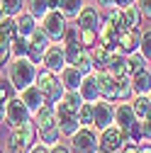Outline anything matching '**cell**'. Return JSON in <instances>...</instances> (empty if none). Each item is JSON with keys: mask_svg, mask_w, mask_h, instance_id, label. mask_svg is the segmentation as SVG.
Listing matches in <instances>:
<instances>
[{"mask_svg": "<svg viewBox=\"0 0 151 153\" xmlns=\"http://www.w3.org/2000/svg\"><path fill=\"white\" fill-rule=\"evenodd\" d=\"M32 122L37 126V139L46 146H54L61 141V129H59V122H56V109L54 105L44 102L39 109L32 114Z\"/></svg>", "mask_w": 151, "mask_h": 153, "instance_id": "6da1fadb", "label": "cell"}, {"mask_svg": "<svg viewBox=\"0 0 151 153\" xmlns=\"http://www.w3.org/2000/svg\"><path fill=\"white\" fill-rule=\"evenodd\" d=\"M37 71H39V66H37L29 56H22V59H10L7 68H5V78L12 83V88L20 92L25 90L27 85H32L37 80Z\"/></svg>", "mask_w": 151, "mask_h": 153, "instance_id": "7a4b0ae2", "label": "cell"}, {"mask_svg": "<svg viewBox=\"0 0 151 153\" xmlns=\"http://www.w3.org/2000/svg\"><path fill=\"white\" fill-rule=\"evenodd\" d=\"M68 148L73 153H98L100 148V131L95 126H78L68 136Z\"/></svg>", "mask_w": 151, "mask_h": 153, "instance_id": "3957f363", "label": "cell"}, {"mask_svg": "<svg viewBox=\"0 0 151 153\" xmlns=\"http://www.w3.org/2000/svg\"><path fill=\"white\" fill-rule=\"evenodd\" d=\"M37 88L42 90V95H44V100L49 102V105H56L61 100V95H64V85H61V80H59V73H54V71H49V68H39L37 71Z\"/></svg>", "mask_w": 151, "mask_h": 153, "instance_id": "277c9868", "label": "cell"}, {"mask_svg": "<svg viewBox=\"0 0 151 153\" xmlns=\"http://www.w3.org/2000/svg\"><path fill=\"white\" fill-rule=\"evenodd\" d=\"M54 109H56V122H59V129H61V136H71L73 131H78V109L76 107H71L68 102H64V100H59L54 105Z\"/></svg>", "mask_w": 151, "mask_h": 153, "instance_id": "5b68a950", "label": "cell"}, {"mask_svg": "<svg viewBox=\"0 0 151 153\" xmlns=\"http://www.w3.org/2000/svg\"><path fill=\"white\" fill-rule=\"evenodd\" d=\"M39 27L46 32V36H49L51 42H61L64 34H66V29H68V20L64 17L61 10H49V12L42 17Z\"/></svg>", "mask_w": 151, "mask_h": 153, "instance_id": "8992f818", "label": "cell"}, {"mask_svg": "<svg viewBox=\"0 0 151 153\" xmlns=\"http://www.w3.org/2000/svg\"><path fill=\"white\" fill-rule=\"evenodd\" d=\"M124 146H127V134L117 124H112V126L100 131V148H98V153H120Z\"/></svg>", "mask_w": 151, "mask_h": 153, "instance_id": "52a82bcc", "label": "cell"}, {"mask_svg": "<svg viewBox=\"0 0 151 153\" xmlns=\"http://www.w3.org/2000/svg\"><path fill=\"white\" fill-rule=\"evenodd\" d=\"M27 119H32V112L27 109V105L17 97H10L7 102H5V124L12 129V126H20L22 122H27Z\"/></svg>", "mask_w": 151, "mask_h": 153, "instance_id": "ba28073f", "label": "cell"}, {"mask_svg": "<svg viewBox=\"0 0 151 153\" xmlns=\"http://www.w3.org/2000/svg\"><path fill=\"white\" fill-rule=\"evenodd\" d=\"M64 66H68V63H66L64 44H61V42H51V44L44 49V53H42V68H49V71H54V73H59Z\"/></svg>", "mask_w": 151, "mask_h": 153, "instance_id": "9c48e42d", "label": "cell"}, {"mask_svg": "<svg viewBox=\"0 0 151 153\" xmlns=\"http://www.w3.org/2000/svg\"><path fill=\"white\" fill-rule=\"evenodd\" d=\"M93 112H95V129L98 131H102V129L115 124V102L100 97V100L93 102Z\"/></svg>", "mask_w": 151, "mask_h": 153, "instance_id": "30bf717a", "label": "cell"}, {"mask_svg": "<svg viewBox=\"0 0 151 153\" xmlns=\"http://www.w3.org/2000/svg\"><path fill=\"white\" fill-rule=\"evenodd\" d=\"M98 39H100V44L107 49V51H120V44H117V39H120V27L112 22V20H102V25H100V29H98Z\"/></svg>", "mask_w": 151, "mask_h": 153, "instance_id": "8fae6325", "label": "cell"}, {"mask_svg": "<svg viewBox=\"0 0 151 153\" xmlns=\"http://www.w3.org/2000/svg\"><path fill=\"white\" fill-rule=\"evenodd\" d=\"M95 78H98V88H100V97L115 102L117 100V78L110 71H95Z\"/></svg>", "mask_w": 151, "mask_h": 153, "instance_id": "7c38bea8", "label": "cell"}, {"mask_svg": "<svg viewBox=\"0 0 151 153\" xmlns=\"http://www.w3.org/2000/svg\"><path fill=\"white\" fill-rule=\"evenodd\" d=\"M76 25L81 29H100L102 25V15H100V7L95 5H83V10L76 17Z\"/></svg>", "mask_w": 151, "mask_h": 153, "instance_id": "4fadbf2b", "label": "cell"}, {"mask_svg": "<svg viewBox=\"0 0 151 153\" xmlns=\"http://www.w3.org/2000/svg\"><path fill=\"white\" fill-rule=\"evenodd\" d=\"M10 136H15L17 141H20L27 151H29V146H34L37 141V126H34V122L32 119H27V122H22L20 126H12V131H10Z\"/></svg>", "mask_w": 151, "mask_h": 153, "instance_id": "5bb4252c", "label": "cell"}, {"mask_svg": "<svg viewBox=\"0 0 151 153\" xmlns=\"http://www.w3.org/2000/svg\"><path fill=\"white\" fill-rule=\"evenodd\" d=\"M117 44H120V51H122V53H134V51H139V46H141V29H139V27H134V29H122Z\"/></svg>", "mask_w": 151, "mask_h": 153, "instance_id": "9a60e30c", "label": "cell"}, {"mask_svg": "<svg viewBox=\"0 0 151 153\" xmlns=\"http://www.w3.org/2000/svg\"><path fill=\"white\" fill-rule=\"evenodd\" d=\"M17 97H20V100L27 105V109H29L32 114L46 102V100H44V95H42V90L37 88V83H32V85H27L25 90H20V92H17Z\"/></svg>", "mask_w": 151, "mask_h": 153, "instance_id": "2e32d148", "label": "cell"}, {"mask_svg": "<svg viewBox=\"0 0 151 153\" xmlns=\"http://www.w3.org/2000/svg\"><path fill=\"white\" fill-rule=\"evenodd\" d=\"M134 119H137V114H134V109H132V102L117 100V102H115V124H117L122 131H127Z\"/></svg>", "mask_w": 151, "mask_h": 153, "instance_id": "e0dca14e", "label": "cell"}, {"mask_svg": "<svg viewBox=\"0 0 151 153\" xmlns=\"http://www.w3.org/2000/svg\"><path fill=\"white\" fill-rule=\"evenodd\" d=\"M78 95L83 97V102H95V100H100V88H98L95 71L88 73V75H83L81 88H78Z\"/></svg>", "mask_w": 151, "mask_h": 153, "instance_id": "ac0fdd59", "label": "cell"}, {"mask_svg": "<svg viewBox=\"0 0 151 153\" xmlns=\"http://www.w3.org/2000/svg\"><path fill=\"white\" fill-rule=\"evenodd\" d=\"M59 80H61L64 90H78L81 88V80H83V73L76 68V66H64L59 71Z\"/></svg>", "mask_w": 151, "mask_h": 153, "instance_id": "d6986e66", "label": "cell"}, {"mask_svg": "<svg viewBox=\"0 0 151 153\" xmlns=\"http://www.w3.org/2000/svg\"><path fill=\"white\" fill-rule=\"evenodd\" d=\"M132 88H134V95H149L151 92V68H141L132 75Z\"/></svg>", "mask_w": 151, "mask_h": 153, "instance_id": "ffe728a7", "label": "cell"}, {"mask_svg": "<svg viewBox=\"0 0 151 153\" xmlns=\"http://www.w3.org/2000/svg\"><path fill=\"white\" fill-rule=\"evenodd\" d=\"M141 12L137 10V5H127V7H120V25L122 29H134L141 25Z\"/></svg>", "mask_w": 151, "mask_h": 153, "instance_id": "44dd1931", "label": "cell"}, {"mask_svg": "<svg viewBox=\"0 0 151 153\" xmlns=\"http://www.w3.org/2000/svg\"><path fill=\"white\" fill-rule=\"evenodd\" d=\"M105 71H110L115 78H120V75H129V73H127V53H122V51H112Z\"/></svg>", "mask_w": 151, "mask_h": 153, "instance_id": "7402d4cb", "label": "cell"}, {"mask_svg": "<svg viewBox=\"0 0 151 153\" xmlns=\"http://www.w3.org/2000/svg\"><path fill=\"white\" fill-rule=\"evenodd\" d=\"M15 22H17V34H22V36H29L37 27H39V20H34L27 10H22L20 15H17Z\"/></svg>", "mask_w": 151, "mask_h": 153, "instance_id": "603a6c76", "label": "cell"}, {"mask_svg": "<svg viewBox=\"0 0 151 153\" xmlns=\"http://www.w3.org/2000/svg\"><path fill=\"white\" fill-rule=\"evenodd\" d=\"M29 36H22V34H17L15 39L10 42V51H12V59H22V56H29Z\"/></svg>", "mask_w": 151, "mask_h": 153, "instance_id": "cb8c5ba5", "label": "cell"}, {"mask_svg": "<svg viewBox=\"0 0 151 153\" xmlns=\"http://www.w3.org/2000/svg\"><path fill=\"white\" fill-rule=\"evenodd\" d=\"M110 53H112V51H107V49H105L100 42H98L95 46L90 49V56H93V63H95V71H105V68H107Z\"/></svg>", "mask_w": 151, "mask_h": 153, "instance_id": "d4e9b609", "label": "cell"}, {"mask_svg": "<svg viewBox=\"0 0 151 153\" xmlns=\"http://www.w3.org/2000/svg\"><path fill=\"white\" fill-rule=\"evenodd\" d=\"M129 102H132V109H134L137 119H144L146 114L151 112V100H149V95H134Z\"/></svg>", "mask_w": 151, "mask_h": 153, "instance_id": "484cf974", "label": "cell"}, {"mask_svg": "<svg viewBox=\"0 0 151 153\" xmlns=\"http://www.w3.org/2000/svg\"><path fill=\"white\" fill-rule=\"evenodd\" d=\"M25 10L34 17V20L42 22V17L49 12V0H25Z\"/></svg>", "mask_w": 151, "mask_h": 153, "instance_id": "4316f807", "label": "cell"}, {"mask_svg": "<svg viewBox=\"0 0 151 153\" xmlns=\"http://www.w3.org/2000/svg\"><path fill=\"white\" fill-rule=\"evenodd\" d=\"M29 44H32V51H39V53H44V49L51 44V39L46 36V32H44L42 27H37V29L29 34Z\"/></svg>", "mask_w": 151, "mask_h": 153, "instance_id": "83f0119b", "label": "cell"}, {"mask_svg": "<svg viewBox=\"0 0 151 153\" xmlns=\"http://www.w3.org/2000/svg\"><path fill=\"white\" fill-rule=\"evenodd\" d=\"M83 5H85V0H61L59 10L64 12L66 20H76V17H78V12L83 10Z\"/></svg>", "mask_w": 151, "mask_h": 153, "instance_id": "f1b7e54d", "label": "cell"}, {"mask_svg": "<svg viewBox=\"0 0 151 153\" xmlns=\"http://www.w3.org/2000/svg\"><path fill=\"white\" fill-rule=\"evenodd\" d=\"M146 66H149V61H146V56H144L141 51L127 53V73H129V75H134L137 71H141V68H146Z\"/></svg>", "mask_w": 151, "mask_h": 153, "instance_id": "f546056e", "label": "cell"}, {"mask_svg": "<svg viewBox=\"0 0 151 153\" xmlns=\"http://www.w3.org/2000/svg\"><path fill=\"white\" fill-rule=\"evenodd\" d=\"M134 88H132V75H120L117 78V100H132Z\"/></svg>", "mask_w": 151, "mask_h": 153, "instance_id": "4dcf8cb0", "label": "cell"}, {"mask_svg": "<svg viewBox=\"0 0 151 153\" xmlns=\"http://www.w3.org/2000/svg\"><path fill=\"white\" fill-rule=\"evenodd\" d=\"M15 36H17V22H15V17H5V20L0 22V39L10 44Z\"/></svg>", "mask_w": 151, "mask_h": 153, "instance_id": "1f68e13d", "label": "cell"}, {"mask_svg": "<svg viewBox=\"0 0 151 153\" xmlns=\"http://www.w3.org/2000/svg\"><path fill=\"white\" fill-rule=\"evenodd\" d=\"M78 124L81 126H95V112H93V102H83L78 109Z\"/></svg>", "mask_w": 151, "mask_h": 153, "instance_id": "d6a6232c", "label": "cell"}, {"mask_svg": "<svg viewBox=\"0 0 151 153\" xmlns=\"http://www.w3.org/2000/svg\"><path fill=\"white\" fill-rule=\"evenodd\" d=\"M73 66L78 68L83 75H88V73L95 71V63H93V56H90V51H88V49H83V51H81V56L76 59V63H73Z\"/></svg>", "mask_w": 151, "mask_h": 153, "instance_id": "836d02e7", "label": "cell"}, {"mask_svg": "<svg viewBox=\"0 0 151 153\" xmlns=\"http://www.w3.org/2000/svg\"><path fill=\"white\" fill-rule=\"evenodd\" d=\"M124 134H127V143H134V146H141L144 143V131H141V122L139 119L132 122V126Z\"/></svg>", "mask_w": 151, "mask_h": 153, "instance_id": "e575fe53", "label": "cell"}, {"mask_svg": "<svg viewBox=\"0 0 151 153\" xmlns=\"http://www.w3.org/2000/svg\"><path fill=\"white\" fill-rule=\"evenodd\" d=\"M78 36H81V46L88 49V51L100 42V39H98V29H81V27H78Z\"/></svg>", "mask_w": 151, "mask_h": 153, "instance_id": "d590c367", "label": "cell"}, {"mask_svg": "<svg viewBox=\"0 0 151 153\" xmlns=\"http://www.w3.org/2000/svg\"><path fill=\"white\" fill-rule=\"evenodd\" d=\"M0 5H3L7 17H17L25 10V0H0Z\"/></svg>", "mask_w": 151, "mask_h": 153, "instance_id": "8d00e7d4", "label": "cell"}, {"mask_svg": "<svg viewBox=\"0 0 151 153\" xmlns=\"http://www.w3.org/2000/svg\"><path fill=\"white\" fill-rule=\"evenodd\" d=\"M15 95H17V90L12 88V83L7 80V78H0V102H7L10 97H15Z\"/></svg>", "mask_w": 151, "mask_h": 153, "instance_id": "74e56055", "label": "cell"}, {"mask_svg": "<svg viewBox=\"0 0 151 153\" xmlns=\"http://www.w3.org/2000/svg\"><path fill=\"white\" fill-rule=\"evenodd\" d=\"M10 59H12V51H10V44L0 39V71H5V68H7Z\"/></svg>", "mask_w": 151, "mask_h": 153, "instance_id": "f35d334b", "label": "cell"}, {"mask_svg": "<svg viewBox=\"0 0 151 153\" xmlns=\"http://www.w3.org/2000/svg\"><path fill=\"white\" fill-rule=\"evenodd\" d=\"M139 51L146 56V61H151V29L141 32V46H139Z\"/></svg>", "mask_w": 151, "mask_h": 153, "instance_id": "ab89813d", "label": "cell"}, {"mask_svg": "<svg viewBox=\"0 0 151 153\" xmlns=\"http://www.w3.org/2000/svg\"><path fill=\"white\" fill-rule=\"evenodd\" d=\"M5 153H27V148L17 141L15 136H7V143H5Z\"/></svg>", "mask_w": 151, "mask_h": 153, "instance_id": "60d3db41", "label": "cell"}, {"mask_svg": "<svg viewBox=\"0 0 151 153\" xmlns=\"http://www.w3.org/2000/svg\"><path fill=\"white\" fill-rule=\"evenodd\" d=\"M137 10L141 12V17H146V20H151V0H134Z\"/></svg>", "mask_w": 151, "mask_h": 153, "instance_id": "b9f144b4", "label": "cell"}, {"mask_svg": "<svg viewBox=\"0 0 151 153\" xmlns=\"http://www.w3.org/2000/svg\"><path fill=\"white\" fill-rule=\"evenodd\" d=\"M139 122H141V131H144V141L151 143V112L146 114L144 119H139Z\"/></svg>", "mask_w": 151, "mask_h": 153, "instance_id": "7bdbcfd3", "label": "cell"}, {"mask_svg": "<svg viewBox=\"0 0 151 153\" xmlns=\"http://www.w3.org/2000/svg\"><path fill=\"white\" fill-rule=\"evenodd\" d=\"M49 148H51V146H46V143H42V141H37L34 146H29L27 153H49Z\"/></svg>", "mask_w": 151, "mask_h": 153, "instance_id": "ee69618b", "label": "cell"}, {"mask_svg": "<svg viewBox=\"0 0 151 153\" xmlns=\"http://www.w3.org/2000/svg\"><path fill=\"white\" fill-rule=\"evenodd\" d=\"M49 153H73V151H71L66 143H61V141H59V143H54V146L49 148Z\"/></svg>", "mask_w": 151, "mask_h": 153, "instance_id": "f6af8a7d", "label": "cell"}, {"mask_svg": "<svg viewBox=\"0 0 151 153\" xmlns=\"http://www.w3.org/2000/svg\"><path fill=\"white\" fill-rule=\"evenodd\" d=\"M95 5L100 10H112V7H115V0H95Z\"/></svg>", "mask_w": 151, "mask_h": 153, "instance_id": "bcb514c9", "label": "cell"}, {"mask_svg": "<svg viewBox=\"0 0 151 153\" xmlns=\"http://www.w3.org/2000/svg\"><path fill=\"white\" fill-rule=\"evenodd\" d=\"M120 153H139V146H134V143H127Z\"/></svg>", "mask_w": 151, "mask_h": 153, "instance_id": "7dc6e473", "label": "cell"}, {"mask_svg": "<svg viewBox=\"0 0 151 153\" xmlns=\"http://www.w3.org/2000/svg\"><path fill=\"white\" fill-rule=\"evenodd\" d=\"M127 5H134V0H115V7H127Z\"/></svg>", "mask_w": 151, "mask_h": 153, "instance_id": "c3c4849f", "label": "cell"}, {"mask_svg": "<svg viewBox=\"0 0 151 153\" xmlns=\"http://www.w3.org/2000/svg\"><path fill=\"white\" fill-rule=\"evenodd\" d=\"M139 153H151V143H146V141H144V143L139 146Z\"/></svg>", "mask_w": 151, "mask_h": 153, "instance_id": "681fc988", "label": "cell"}, {"mask_svg": "<svg viewBox=\"0 0 151 153\" xmlns=\"http://www.w3.org/2000/svg\"><path fill=\"white\" fill-rule=\"evenodd\" d=\"M61 5V0H49V10H59Z\"/></svg>", "mask_w": 151, "mask_h": 153, "instance_id": "f907efd6", "label": "cell"}, {"mask_svg": "<svg viewBox=\"0 0 151 153\" xmlns=\"http://www.w3.org/2000/svg\"><path fill=\"white\" fill-rule=\"evenodd\" d=\"M0 124H5V105L0 102Z\"/></svg>", "mask_w": 151, "mask_h": 153, "instance_id": "816d5d0a", "label": "cell"}, {"mask_svg": "<svg viewBox=\"0 0 151 153\" xmlns=\"http://www.w3.org/2000/svg\"><path fill=\"white\" fill-rule=\"evenodd\" d=\"M5 17H7V15H5V10H3V5H0V22H3Z\"/></svg>", "mask_w": 151, "mask_h": 153, "instance_id": "f5cc1de1", "label": "cell"}, {"mask_svg": "<svg viewBox=\"0 0 151 153\" xmlns=\"http://www.w3.org/2000/svg\"><path fill=\"white\" fill-rule=\"evenodd\" d=\"M0 153H5V151H3V148H0Z\"/></svg>", "mask_w": 151, "mask_h": 153, "instance_id": "db71d44e", "label": "cell"}, {"mask_svg": "<svg viewBox=\"0 0 151 153\" xmlns=\"http://www.w3.org/2000/svg\"><path fill=\"white\" fill-rule=\"evenodd\" d=\"M149 100H151V92H149Z\"/></svg>", "mask_w": 151, "mask_h": 153, "instance_id": "11a10c76", "label": "cell"}, {"mask_svg": "<svg viewBox=\"0 0 151 153\" xmlns=\"http://www.w3.org/2000/svg\"><path fill=\"white\" fill-rule=\"evenodd\" d=\"M149 68H151V61H149Z\"/></svg>", "mask_w": 151, "mask_h": 153, "instance_id": "9f6ffc18", "label": "cell"}]
</instances>
